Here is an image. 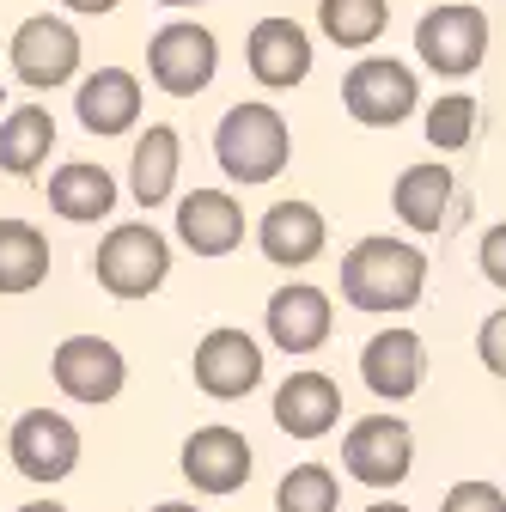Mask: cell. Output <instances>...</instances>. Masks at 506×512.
<instances>
[{
    "mask_svg": "<svg viewBox=\"0 0 506 512\" xmlns=\"http://www.w3.org/2000/svg\"><path fill=\"white\" fill-rule=\"evenodd\" d=\"M342 305L366 311V317H397L415 311L427 293V250L391 232H372L342 256Z\"/></svg>",
    "mask_w": 506,
    "mask_h": 512,
    "instance_id": "cell-1",
    "label": "cell"
},
{
    "mask_svg": "<svg viewBox=\"0 0 506 512\" xmlns=\"http://www.w3.org/2000/svg\"><path fill=\"white\" fill-rule=\"evenodd\" d=\"M214 159H220V171H226L232 183L263 189V183H275V177L287 171V159H293V128H287V116H281L269 98H244V104H232V110L220 116V128H214Z\"/></svg>",
    "mask_w": 506,
    "mask_h": 512,
    "instance_id": "cell-2",
    "label": "cell"
},
{
    "mask_svg": "<svg viewBox=\"0 0 506 512\" xmlns=\"http://www.w3.org/2000/svg\"><path fill=\"white\" fill-rule=\"evenodd\" d=\"M92 275L110 299H153L171 281V238L153 220H122L98 238Z\"/></svg>",
    "mask_w": 506,
    "mask_h": 512,
    "instance_id": "cell-3",
    "label": "cell"
},
{
    "mask_svg": "<svg viewBox=\"0 0 506 512\" xmlns=\"http://www.w3.org/2000/svg\"><path fill=\"white\" fill-rule=\"evenodd\" d=\"M415 55L439 80H470L488 61V13L470 0H439L415 19Z\"/></svg>",
    "mask_w": 506,
    "mask_h": 512,
    "instance_id": "cell-4",
    "label": "cell"
},
{
    "mask_svg": "<svg viewBox=\"0 0 506 512\" xmlns=\"http://www.w3.org/2000/svg\"><path fill=\"white\" fill-rule=\"evenodd\" d=\"M80 31L68 19H55V13H31L13 43H7V68L25 92H61V86H74L80 80Z\"/></svg>",
    "mask_w": 506,
    "mask_h": 512,
    "instance_id": "cell-5",
    "label": "cell"
},
{
    "mask_svg": "<svg viewBox=\"0 0 506 512\" xmlns=\"http://www.w3.org/2000/svg\"><path fill=\"white\" fill-rule=\"evenodd\" d=\"M415 104H421V80L397 55H360L342 74V110L360 128H397L415 116Z\"/></svg>",
    "mask_w": 506,
    "mask_h": 512,
    "instance_id": "cell-6",
    "label": "cell"
},
{
    "mask_svg": "<svg viewBox=\"0 0 506 512\" xmlns=\"http://www.w3.org/2000/svg\"><path fill=\"white\" fill-rule=\"evenodd\" d=\"M147 74L165 98H196L220 74V37L196 19H171L147 37Z\"/></svg>",
    "mask_w": 506,
    "mask_h": 512,
    "instance_id": "cell-7",
    "label": "cell"
},
{
    "mask_svg": "<svg viewBox=\"0 0 506 512\" xmlns=\"http://www.w3.org/2000/svg\"><path fill=\"white\" fill-rule=\"evenodd\" d=\"M342 470L360 488H378V494L409 482V470H415V427L403 415H360L342 433Z\"/></svg>",
    "mask_w": 506,
    "mask_h": 512,
    "instance_id": "cell-8",
    "label": "cell"
},
{
    "mask_svg": "<svg viewBox=\"0 0 506 512\" xmlns=\"http://www.w3.org/2000/svg\"><path fill=\"white\" fill-rule=\"evenodd\" d=\"M49 372H55V391L68 397V403H86V409L116 403L122 384H129V360H122V348L104 342V336H68V342H55Z\"/></svg>",
    "mask_w": 506,
    "mask_h": 512,
    "instance_id": "cell-9",
    "label": "cell"
},
{
    "mask_svg": "<svg viewBox=\"0 0 506 512\" xmlns=\"http://www.w3.org/2000/svg\"><path fill=\"white\" fill-rule=\"evenodd\" d=\"M7 452L25 482H68L80 470V427L61 409H25L7 433Z\"/></svg>",
    "mask_w": 506,
    "mask_h": 512,
    "instance_id": "cell-10",
    "label": "cell"
},
{
    "mask_svg": "<svg viewBox=\"0 0 506 512\" xmlns=\"http://www.w3.org/2000/svg\"><path fill=\"white\" fill-rule=\"evenodd\" d=\"M189 372H196V391L214 397V403H244L250 391L263 384V342L250 330H208L196 342V360H189Z\"/></svg>",
    "mask_w": 506,
    "mask_h": 512,
    "instance_id": "cell-11",
    "label": "cell"
},
{
    "mask_svg": "<svg viewBox=\"0 0 506 512\" xmlns=\"http://www.w3.org/2000/svg\"><path fill=\"white\" fill-rule=\"evenodd\" d=\"M311 61H318V49H311V31L299 19L269 13L244 37V68H250V80H257L263 92H293L311 74Z\"/></svg>",
    "mask_w": 506,
    "mask_h": 512,
    "instance_id": "cell-12",
    "label": "cell"
},
{
    "mask_svg": "<svg viewBox=\"0 0 506 512\" xmlns=\"http://www.w3.org/2000/svg\"><path fill=\"white\" fill-rule=\"evenodd\" d=\"M330 324H336L330 293H324V287H305V281L275 287V299H269V311H263V336H269L281 354H293V360L318 354V348L330 342Z\"/></svg>",
    "mask_w": 506,
    "mask_h": 512,
    "instance_id": "cell-13",
    "label": "cell"
},
{
    "mask_svg": "<svg viewBox=\"0 0 506 512\" xmlns=\"http://www.w3.org/2000/svg\"><path fill=\"white\" fill-rule=\"evenodd\" d=\"M183 482L196 494H238L250 482V464H257V452H250V439L238 427H196L183 439Z\"/></svg>",
    "mask_w": 506,
    "mask_h": 512,
    "instance_id": "cell-14",
    "label": "cell"
},
{
    "mask_svg": "<svg viewBox=\"0 0 506 512\" xmlns=\"http://www.w3.org/2000/svg\"><path fill=\"white\" fill-rule=\"evenodd\" d=\"M177 244L189 256H208V263L232 256L244 244V208L232 189H189V196H177Z\"/></svg>",
    "mask_w": 506,
    "mask_h": 512,
    "instance_id": "cell-15",
    "label": "cell"
},
{
    "mask_svg": "<svg viewBox=\"0 0 506 512\" xmlns=\"http://www.w3.org/2000/svg\"><path fill=\"white\" fill-rule=\"evenodd\" d=\"M74 116L86 135L98 141H116V135H135L141 128V80L129 68H92L74 80Z\"/></svg>",
    "mask_w": 506,
    "mask_h": 512,
    "instance_id": "cell-16",
    "label": "cell"
},
{
    "mask_svg": "<svg viewBox=\"0 0 506 512\" xmlns=\"http://www.w3.org/2000/svg\"><path fill=\"white\" fill-rule=\"evenodd\" d=\"M421 372H427V354H421L415 330L391 324V330L366 336V348H360V384L378 403H409L421 391Z\"/></svg>",
    "mask_w": 506,
    "mask_h": 512,
    "instance_id": "cell-17",
    "label": "cell"
},
{
    "mask_svg": "<svg viewBox=\"0 0 506 512\" xmlns=\"http://www.w3.org/2000/svg\"><path fill=\"white\" fill-rule=\"evenodd\" d=\"M324 244H330V226H324V214H318V202H275L263 220H257V250L269 256L275 269H311L324 256Z\"/></svg>",
    "mask_w": 506,
    "mask_h": 512,
    "instance_id": "cell-18",
    "label": "cell"
},
{
    "mask_svg": "<svg viewBox=\"0 0 506 512\" xmlns=\"http://www.w3.org/2000/svg\"><path fill=\"white\" fill-rule=\"evenodd\" d=\"M275 427L293 439H324L342 421V384L330 372H287L275 384V403H269Z\"/></svg>",
    "mask_w": 506,
    "mask_h": 512,
    "instance_id": "cell-19",
    "label": "cell"
},
{
    "mask_svg": "<svg viewBox=\"0 0 506 512\" xmlns=\"http://www.w3.org/2000/svg\"><path fill=\"white\" fill-rule=\"evenodd\" d=\"M43 196L55 208V220H68V226H98L116 214V177L92 159H68V165H55L49 183H43Z\"/></svg>",
    "mask_w": 506,
    "mask_h": 512,
    "instance_id": "cell-20",
    "label": "cell"
},
{
    "mask_svg": "<svg viewBox=\"0 0 506 512\" xmlns=\"http://www.w3.org/2000/svg\"><path fill=\"white\" fill-rule=\"evenodd\" d=\"M452 171H446V159H421V165H403L397 171V183H391V208H397V220L409 226V232H421V238H433L439 226L452 220Z\"/></svg>",
    "mask_w": 506,
    "mask_h": 512,
    "instance_id": "cell-21",
    "label": "cell"
},
{
    "mask_svg": "<svg viewBox=\"0 0 506 512\" xmlns=\"http://www.w3.org/2000/svg\"><path fill=\"white\" fill-rule=\"evenodd\" d=\"M177 171H183V135L171 122H147L135 135V159H129V196L153 214L177 196Z\"/></svg>",
    "mask_w": 506,
    "mask_h": 512,
    "instance_id": "cell-22",
    "label": "cell"
},
{
    "mask_svg": "<svg viewBox=\"0 0 506 512\" xmlns=\"http://www.w3.org/2000/svg\"><path fill=\"white\" fill-rule=\"evenodd\" d=\"M55 153V116L43 104H13L0 116V171L7 177H37Z\"/></svg>",
    "mask_w": 506,
    "mask_h": 512,
    "instance_id": "cell-23",
    "label": "cell"
},
{
    "mask_svg": "<svg viewBox=\"0 0 506 512\" xmlns=\"http://www.w3.org/2000/svg\"><path fill=\"white\" fill-rule=\"evenodd\" d=\"M49 281V238L43 226L7 214L0 220V293H31Z\"/></svg>",
    "mask_w": 506,
    "mask_h": 512,
    "instance_id": "cell-24",
    "label": "cell"
},
{
    "mask_svg": "<svg viewBox=\"0 0 506 512\" xmlns=\"http://www.w3.org/2000/svg\"><path fill=\"white\" fill-rule=\"evenodd\" d=\"M391 25V0H318V31L336 49H372Z\"/></svg>",
    "mask_w": 506,
    "mask_h": 512,
    "instance_id": "cell-25",
    "label": "cell"
},
{
    "mask_svg": "<svg viewBox=\"0 0 506 512\" xmlns=\"http://www.w3.org/2000/svg\"><path fill=\"white\" fill-rule=\"evenodd\" d=\"M342 506V482L330 464H293L275 482V512H336Z\"/></svg>",
    "mask_w": 506,
    "mask_h": 512,
    "instance_id": "cell-26",
    "label": "cell"
},
{
    "mask_svg": "<svg viewBox=\"0 0 506 512\" xmlns=\"http://www.w3.org/2000/svg\"><path fill=\"white\" fill-rule=\"evenodd\" d=\"M476 98L470 92H439L433 104H427V147L439 153V159H446V153H464L470 141H476Z\"/></svg>",
    "mask_w": 506,
    "mask_h": 512,
    "instance_id": "cell-27",
    "label": "cell"
},
{
    "mask_svg": "<svg viewBox=\"0 0 506 512\" xmlns=\"http://www.w3.org/2000/svg\"><path fill=\"white\" fill-rule=\"evenodd\" d=\"M439 512H506V494L494 482H452Z\"/></svg>",
    "mask_w": 506,
    "mask_h": 512,
    "instance_id": "cell-28",
    "label": "cell"
},
{
    "mask_svg": "<svg viewBox=\"0 0 506 512\" xmlns=\"http://www.w3.org/2000/svg\"><path fill=\"white\" fill-rule=\"evenodd\" d=\"M476 354H482V366H488L494 378H506V305L482 317V330H476Z\"/></svg>",
    "mask_w": 506,
    "mask_h": 512,
    "instance_id": "cell-29",
    "label": "cell"
},
{
    "mask_svg": "<svg viewBox=\"0 0 506 512\" xmlns=\"http://www.w3.org/2000/svg\"><path fill=\"white\" fill-rule=\"evenodd\" d=\"M476 263H482L488 287H500V293H506V220H494V226L482 232V244H476Z\"/></svg>",
    "mask_w": 506,
    "mask_h": 512,
    "instance_id": "cell-30",
    "label": "cell"
},
{
    "mask_svg": "<svg viewBox=\"0 0 506 512\" xmlns=\"http://www.w3.org/2000/svg\"><path fill=\"white\" fill-rule=\"evenodd\" d=\"M68 13H80V19H104V13H116L122 0H61Z\"/></svg>",
    "mask_w": 506,
    "mask_h": 512,
    "instance_id": "cell-31",
    "label": "cell"
},
{
    "mask_svg": "<svg viewBox=\"0 0 506 512\" xmlns=\"http://www.w3.org/2000/svg\"><path fill=\"white\" fill-rule=\"evenodd\" d=\"M13 512H68V506L49 500V494H37V500H25V506H13Z\"/></svg>",
    "mask_w": 506,
    "mask_h": 512,
    "instance_id": "cell-32",
    "label": "cell"
},
{
    "mask_svg": "<svg viewBox=\"0 0 506 512\" xmlns=\"http://www.w3.org/2000/svg\"><path fill=\"white\" fill-rule=\"evenodd\" d=\"M147 512H202V506H189V500H159V506H147Z\"/></svg>",
    "mask_w": 506,
    "mask_h": 512,
    "instance_id": "cell-33",
    "label": "cell"
},
{
    "mask_svg": "<svg viewBox=\"0 0 506 512\" xmlns=\"http://www.w3.org/2000/svg\"><path fill=\"white\" fill-rule=\"evenodd\" d=\"M366 512H409V506H403V500H372Z\"/></svg>",
    "mask_w": 506,
    "mask_h": 512,
    "instance_id": "cell-34",
    "label": "cell"
},
{
    "mask_svg": "<svg viewBox=\"0 0 506 512\" xmlns=\"http://www.w3.org/2000/svg\"><path fill=\"white\" fill-rule=\"evenodd\" d=\"M159 7H208V0H159Z\"/></svg>",
    "mask_w": 506,
    "mask_h": 512,
    "instance_id": "cell-35",
    "label": "cell"
}]
</instances>
